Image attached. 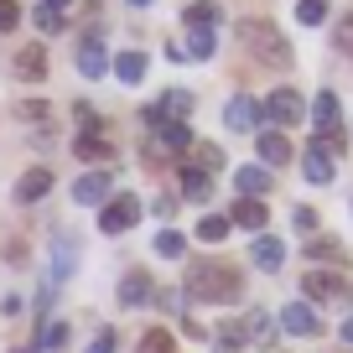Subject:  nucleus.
<instances>
[{
  "instance_id": "20",
  "label": "nucleus",
  "mask_w": 353,
  "mask_h": 353,
  "mask_svg": "<svg viewBox=\"0 0 353 353\" xmlns=\"http://www.w3.org/2000/svg\"><path fill=\"white\" fill-rule=\"evenodd\" d=\"M73 265H78L73 239H57L52 244V276H47V281H52V286H57V281H68V276H73Z\"/></svg>"
},
{
  "instance_id": "41",
  "label": "nucleus",
  "mask_w": 353,
  "mask_h": 353,
  "mask_svg": "<svg viewBox=\"0 0 353 353\" xmlns=\"http://www.w3.org/2000/svg\"><path fill=\"white\" fill-rule=\"evenodd\" d=\"M343 343L353 348V317H343Z\"/></svg>"
},
{
  "instance_id": "5",
  "label": "nucleus",
  "mask_w": 353,
  "mask_h": 353,
  "mask_svg": "<svg viewBox=\"0 0 353 353\" xmlns=\"http://www.w3.org/2000/svg\"><path fill=\"white\" fill-rule=\"evenodd\" d=\"M260 114H265L270 125H281V130H286V125H301L307 104H301V94H296V88H276V94H270V99L260 104Z\"/></svg>"
},
{
  "instance_id": "22",
  "label": "nucleus",
  "mask_w": 353,
  "mask_h": 353,
  "mask_svg": "<svg viewBox=\"0 0 353 353\" xmlns=\"http://www.w3.org/2000/svg\"><path fill=\"white\" fill-rule=\"evenodd\" d=\"M151 301V276H125L120 281V307H141Z\"/></svg>"
},
{
  "instance_id": "11",
  "label": "nucleus",
  "mask_w": 353,
  "mask_h": 353,
  "mask_svg": "<svg viewBox=\"0 0 353 353\" xmlns=\"http://www.w3.org/2000/svg\"><path fill=\"white\" fill-rule=\"evenodd\" d=\"M47 192H52V172H47V166L21 172V182H16V203H42Z\"/></svg>"
},
{
  "instance_id": "10",
  "label": "nucleus",
  "mask_w": 353,
  "mask_h": 353,
  "mask_svg": "<svg viewBox=\"0 0 353 353\" xmlns=\"http://www.w3.org/2000/svg\"><path fill=\"white\" fill-rule=\"evenodd\" d=\"M260 120H265V114H260V104H254L250 94H234L229 110H223V125H229V130H254Z\"/></svg>"
},
{
  "instance_id": "34",
  "label": "nucleus",
  "mask_w": 353,
  "mask_h": 353,
  "mask_svg": "<svg viewBox=\"0 0 353 353\" xmlns=\"http://www.w3.org/2000/svg\"><path fill=\"white\" fill-rule=\"evenodd\" d=\"M21 26V6L16 0H0V32H16Z\"/></svg>"
},
{
  "instance_id": "4",
  "label": "nucleus",
  "mask_w": 353,
  "mask_h": 353,
  "mask_svg": "<svg viewBox=\"0 0 353 353\" xmlns=\"http://www.w3.org/2000/svg\"><path fill=\"white\" fill-rule=\"evenodd\" d=\"M188 114H192V94L188 88H166L156 104H145V125H151V130H161L166 120H188Z\"/></svg>"
},
{
  "instance_id": "31",
  "label": "nucleus",
  "mask_w": 353,
  "mask_h": 353,
  "mask_svg": "<svg viewBox=\"0 0 353 353\" xmlns=\"http://www.w3.org/2000/svg\"><path fill=\"white\" fill-rule=\"evenodd\" d=\"M219 338L229 343V348H239V343H250V327H244V322H234V317H229V322H219Z\"/></svg>"
},
{
  "instance_id": "42",
  "label": "nucleus",
  "mask_w": 353,
  "mask_h": 353,
  "mask_svg": "<svg viewBox=\"0 0 353 353\" xmlns=\"http://www.w3.org/2000/svg\"><path fill=\"white\" fill-rule=\"evenodd\" d=\"M47 6H52V11H63V6H68V0H47Z\"/></svg>"
},
{
  "instance_id": "2",
  "label": "nucleus",
  "mask_w": 353,
  "mask_h": 353,
  "mask_svg": "<svg viewBox=\"0 0 353 353\" xmlns=\"http://www.w3.org/2000/svg\"><path fill=\"white\" fill-rule=\"evenodd\" d=\"M239 42L250 47L254 57H260L265 68H291V42L281 37V26L260 21V16H250V21H239Z\"/></svg>"
},
{
  "instance_id": "40",
  "label": "nucleus",
  "mask_w": 353,
  "mask_h": 353,
  "mask_svg": "<svg viewBox=\"0 0 353 353\" xmlns=\"http://www.w3.org/2000/svg\"><path fill=\"white\" fill-rule=\"evenodd\" d=\"M21 114H26V120H47V104H42V99H26Z\"/></svg>"
},
{
  "instance_id": "28",
  "label": "nucleus",
  "mask_w": 353,
  "mask_h": 353,
  "mask_svg": "<svg viewBox=\"0 0 353 353\" xmlns=\"http://www.w3.org/2000/svg\"><path fill=\"white\" fill-rule=\"evenodd\" d=\"M182 21L188 26H213L219 21V6H213V0H192L188 11H182Z\"/></svg>"
},
{
  "instance_id": "43",
  "label": "nucleus",
  "mask_w": 353,
  "mask_h": 353,
  "mask_svg": "<svg viewBox=\"0 0 353 353\" xmlns=\"http://www.w3.org/2000/svg\"><path fill=\"white\" fill-rule=\"evenodd\" d=\"M125 6H151V0H125Z\"/></svg>"
},
{
  "instance_id": "39",
  "label": "nucleus",
  "mask_w": 353,
  "mask_h": 353,
  "mask_svg": "<svg viewBox=\"0 0 353 353\" xmlns=\"http://www.w3.org/2000/svg\"><path fill=\"white\" fill-rule=\"evenodd\" d=\"M291 223H296V229H317V213H312V208H296V213H291Z\"/></svg>"
},
{
  "instance_id": "33",
  "label": "nucleus",
  "mask_w": 353,
  "mask_h": 353,
  "mask_svg": "<svg viewBox=\"0 0 353 353\" xmlns=\"http://www.w3.org/2000/svg\"><path fill=\"white\" fill-rule=\"evenodd\" d=\"M37 32H63V11H52V6H42V11H37Z\"/></svg>"
},
{
  "instance_id": "36",
  "label": "nucleus",
  "mask_w": 353,
  "mask_h": 353,
  "mask_svg": "<svg viewBox=\"0 0 353 353\" xmlns=\"http://www.w3.org/2000/svg\"><path fill=\"white\" fill-rule=\"evenodd\" d=\"M42 348H68V322H52L42 332Z\"/></svg>"
},
{
  "instance_id": "30",
  "label": "nucleus",
  "mask_w": 353,
  "mask_h": 353,
  "mask_svg": "<svg viewBox=\"0 0 353 353\" xmlns=\"http://www.w3.org/2000/svg\"><path fill=\"white\" fill-rule=\"evenodd\" d=\"M296 21L301 26H322L327 21V0H296Z\"/></svg>"
},
{
  "instance_id": "37",
  "label": "nucleus",
  "mask_w": 353,
  "mask_h": 353,
  "mask_svg": "<svg viewBox=\"0 0 353 353\" xmlns=\"http://www.w3.org/2000/svg\"><path fill=\"white\" fill-rule=\"evenodd\" d=\"M114 343H120V338H114V332H99V338L88 343V353H114Z\"/></svg>"
},
{
  "instance_id": "29",
  "label": "nucleus",
  "mask_w": 353,
  "mask_h": 353,
  "mask_svg": "<svg viewBox=\"0 0 353 353\" xmlns=\"http://www.w3.org/2000/svg\"><path fill=\"white\" fill-rule=\"evenodd\" d=\"M141 353H176V343L166 327H151V332H141Z\"/></svg>"
},
{
  "instance_id": "12",
  "label": "nucleus",
  "mask_w": 353,
  "mask_h": 353,
  "mask_svg": "<svg viewBox=\"0 0 353 353\" xmlns=\"http://www.w3.org/2000/svg\"><path fill=\"white\" fill-rule=\"evenodd\" d=\"M254 151H260V166H286V161H291V141H286L281 130H260Z\"/></svg>"
},
{
  "instance_id": "7",
  "label": "nucleus",
  "mask_w": 353,
  "mask_h": 353,
  "mask_svg": "<svg viewBox=\"0 0 353 353\" xmlns=\"http://www.w3.org/2000/svg\"><path fill=\"white\" fill-rule=\"evenodd\" d=\"M281 327L296 332V338H317V332H322V317L312 312V301H291V307H281Z\"/></svg>"
},
{
  "instance_id": "6",
  "label": "nucleus",
  "mask_w": 353,
  "mask_h": 353,
  "mask_svg": "<svg viewBox=\"0 0 353 353\" xmlns=\"http://www.w3.org/2000/svg\"><path fill=\"white\" fill-rule=\"evenodd\" d=\"M110 192H114V172H88L73 182V203H83V208H99Z\"/></svg>"
},
{
  "instance_id": "26",
  "label": "nucleus",
  "mask_w": 353,
  "mask_h": 353,
  "mask_svg": "<svg viewBox=\"0 0 353 353\" xmlns=\"http://www.w3.org/2000/svg\"><path fill=\"white\" fill-rule=\"evenodd\" d=\"M307 260H332V265H348V250L338 239H312L307 244Z\"/></svg>"
},
{
  "instance_id": "16",
  "label": "nucleus",
  "mask_w": 353,
  "mask_h": 353,
  "mask_svg": "<svg viewBox=\"0 0 353 353\" xmlns=\"http://www.w3.org/2000/svg\"><path fill=\"white\" fill-rule=\"evenodd\" d=\"M301 172H307V182H317V188H322V182H332V156L322 151L317 141H312L307 156H301Z\"/></svg>"
},
{
  "instance_id": "3",
  "label": "nucleus",
  "mask_w": 353,
  "mask_h": 353,
  "mask_svg": "<svg viewBox=\"0 0 353 353\" xmlns=\"http://www.w3.org/2000/svg\"><path fill=\"white\" fill-rule=\"evenodd\" d=\"M135 223H141V198H135V192H114V203L99 208V229L104 234H130Z\"/></svg>"
},
{
  "instance_id": "19",
  "label": "nucleus",
  "mask_w": 353,
  "mask_h": 353,
  "mask_svg": "<svg viewBox=\"0 0 353 353\" xmlns=\"http://www.w3.org/2000/svg\"><path fill=\"white\" fill-rule=\"evenodd\" d=\"M16 78H47V52L42 47H21V52H16Z\"/></svg>"
},
{
  "instance_id": "9",
  "label": "nucleus",
  "mask_w": 353,
  "mask_h": 353,
  "mask_svg": "<svg viewBox=\"0 0 353 353\" xmlns=\"http://www.w3.org/2000/svg\"><path fill=\"white\" fill-rule=\"evenodd\" d=\"M229 223H239V229L250 234H265V223H270V208H265V198H239L229 213Z\"/></svg>"
},
{
  "instance_id": "8",
  "label": "nucleus",
  "mask_w": 353,
  "mask_h": 353,
  "mask_svg": "<svg viewBox=\"0 0 353 353\" xmlns=\"http://www.w3.org/2000/svg\"><path fill=\"white\" fill-rule=\"evenodd\" d=\"M78 73L83 78H104L110 73V52H104L99 37H83V42H78Z\"/></svg>"
},
{
  "instance_id": "1",
  "label": "nucleus",
  "mask_w": 353,
  "mask_h": 353,
  "mask_svg": "<svg viewBox=\"0 0 353 353\" xmlns=\"http://www.w3.org/2000/svg\"><path fill=\"white\" fill-rule=\"evenodd\" d=\"M239 291H244V276L234 270V265L198 260L188 270V296L192 301H213V307H223V301H239Z\"/></svg>"
},
{
  "instance_id": "23",
  "label": "nucleus",
  "mask_w": 353,
  "mask_h": 353,
  "mask_svg": "<svg viewBox=\"0 0 353 353\" xmlns=\"http://www.w3.org/2000/svg\"><path fill=\"white\" fill-rule=\"evenodd\" d=\"M73 151L83 156V161H104V156H110V141H104L99 130H83V135L73 141Z\"/></svg>"
},
{
  "instance_id": "13",
  "label": "nucleus",
  "mask_w": 353,
  "mask_h": 353,
  "mask_svg": "<svg viewBox=\"0 0 353 353\" xmlns=\"http://www.w3.org/2000/svg\"><path fill=\"white\" fill-rule=\"evenodd\" d=\"M250 260L260 265V270H281V265H286V244H281L276 234H260V239L250 244Z\"/></svg>"
},
{
  "instance_id": "21",
  "label": "nucleus",
  "mask_w": 353,
  "mask_h": 353,
  "mask_svg": "<svg viewBox=\"0 0 353 353\" xmlns=\"http://www.w3.org/2000/svg\"><path fill=\"white\" fill-rule=\"evenodd\" d=\"M188 57H198V63H208L213 52H219V37H213V26H188Z\"/></svg>"
},
{
  "instance_id": "27",
  "label": "nucleus",
  "mask_w": 353,
  "mask_h": 353,
  "mask_svg": "<svg viewBox=\"0 0 353 353\" xmlns=\"http://www.w3.org/2000/svg\"><path fill=\"white\" fill-rule=\"evenodd\" d=\"M229 229H234V223H229V219H219V213L198 219V239H203V244H223V239H229Z\"/></svg>"
},
{
  "instance_id": "32",
  "label": "nucleus",
  "mask_w": 353,
  "mask_h": 353,
  "mask_svg": "<svg viewBox=\"0 0 353 353\" xmlns=\"http://www.w3.org/2000/svg\"><path fill=\"white\" fill-rule=\"evenodd\" d=\"M192 151H198L203 172H213V166H223V151H219V145H213V141H198V145H192Z\"/></svg>"
},
{
  "instance_id": "38",
  "label": "nucleus",
  "mask_w": 353,
  "mask_h": 353,
  "mask_svg": "<svg viewBox=\"0 0 353 353\" xmlns=\"http://www.w3.org/2000/svg\"><path fill=\"white\" fill-rule=\"evenodd\" d=\"M338 47H343V52H353V16H343V26H338Z\"/></svg>"
},
{
  "instance_id": "25",
  "label": "nucleus",
  "mask_w": 353,
  "mask_h": 353,
  "mask_svg": "<svg viewBox=\"0 0 353 353\" xmlns=\"http://www.w3.org/2000/svg\"><path fill=\"white\" fill-rule=\"evenodd\" d=\"M156 254H161V260H182V254H188V234L161 229V234H156Z\"/></svg>"
},
{
  "instance_id": "17",
  "label": "nucleus",
  "mask_w": 353,
  "mask_h": 353,
  "mask_svg": "<svg viewBox=\"0 0 353 353\" xmlns=\"http://www.w3.org/2000/svg\"><path fill=\"white\" fill-rule=\"evenodd\" d=\"M182 192H188L192 203H208L213 198V172H203V166H182Z\"/></svg>"
},
{
  "instance_id": "24",
  "label": "nucleus",
  "mask_w": 353,
  "mask_h": 353,
  "mask_svg": "<svg viewBox=\"0 0 353 353\" xmlns=\"http://www.w3.org/2000/svg\"><path fill=\"white\" fill-rule=\"evenodd\" d=\"M156 135H161V145H166V151H192V130H188L182 120H166Z\"/></svg>"
},
{
  "instance_id": "18",
  "label": "nucleus",
  "mask_w": 353,
  "mask_h": 353,
  "mask_svg": "<svg viewBox=\"0 0 353 353\" xmlns=\"http://www.w3.org/2000/svg\"><path fill=\"white\" fill-rule=\"evenodd\" d=\"M110 68H114V78H120V83H141L151 63H145V52H114Z\"/></svg>"
},
{
  "instance_id": "15",
  "label": "nucleus",
  "mask_w": 353,
  "mask_h": 353,
  "mask_svg": "<svg viewBox=\"0 0 353 353\" xmlns=\"http://www.w3.org/2000/svg\"><path fill=\"white\" fill-rule=\"evenodd\" d=\"M234 188H239L244 198H265V192H270V166H239V172H234Z\"/></svg>"
},
{
  "instance_id": "14",
  "label": "nucleus",
  "mask_w": 353,
  "mask_h": 353,
  "mask_svg": "<svg viewBox=\"0 0 353 353\" xmlns=\"http://www.w3.org/2000/svg\"><path fill=\"white\" fill-rule=\"evenodd\" d=\"M301 291H307V301H332L343 296V281L332 270H312V276H301Z\"/></svg>"
},
{
  "instance_id": "35",
  "label": "nucleus",
  "mask_w": 353,
  "mask_h": 353,
  "mask_svg": "<svg viewBox=\"0 0 353 353\" xmlns=\"http://www.w3.org/2000/svg\"><path fill=\"white\" fill-rule=\"evenodd\" d=\"M244 327H250V338H270V327H276V322L265 317V312H250V317H244Z\"/></svg>"
}]
</instances>
